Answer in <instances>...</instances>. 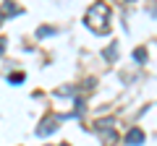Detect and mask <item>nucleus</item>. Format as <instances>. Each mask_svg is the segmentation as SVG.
Here are the masks:
<instances>
[{
    "label": "nucleus",
    "mask_w": 157,
    "mask_h": 146,
    "mask_svg": "<svg viewBox=\"0 0 157 146\" xmlns=\"http://www.w3.org/2000/svg\"><path fill=\"white\" fill-rule=\"evenodd\" d=\"M84 24L94 34H107L110 31V5H107V3H94V5H89Z\"/></svg>",
    "instance_id": "obj_1"
},
{
    "label": "nucleus",
    "mask_w": 157,
    "mask_h": 146,
    "mask_svg": "<svg viewBox=\"0 0 157 146\" xmlns=\"http://www.w3.org/2000/svg\"><path fill=\"white\" fill-rule=\"evenodd\" d=\"M97 130H100L102 141H105L107 146H113V144L118 141V133H115V120H113V118H107V120H100V123H97Z\"/></svg>",
    "instance_id": "obj_2"
},
{
    "label": "nucleus",
    "mask_w": 157,
    "mask_h": 146,
    "mask_svg": "<svg viewBox=\"0 0 157 146\" xmlns=\"http://www.w3.org/2000/svg\"><path fill=\"white\" fill-rule=\"evenodd\" d=\"M60 123H63V115H47V118L37 125V136L42 138V136H50V133H55Z\"/></svg>",
    "instance_id": "obj_3"
},
{
    "label": "nucleus",
    "mask_w": 157,
    "mask_h": 146,
    "mask_svg": "<svg viewBox=\"0 0 157 146\" xmlns=\"http://www.w3.org/2000/svg\"><path fill=\"white\" fill-rule=\"evenodd\" d=\"M144 144V130L141 128H131L126 133V146H141Z\"/></svg>",
    "instance_id": "obj_4"
},
{
    "label": "nucleus",
    "mask_w": 157,
    "mask_h": 146,
    "mask_svg": "<svg viewBox=\"0 0 157 146\" xmlns=\"http://www.w3.org/2000/svg\"><path fill=\"white\" fill-rule=\"evenodd\" d=\"M18 13H21V8H18L13 0H6V3H3V8H0V16H3V18H8V16H18Z\"/></svg>",
    "instance_id": "obj_5"
},
{
    "label": "nucleus",
    "mask_w": 157,
    "mask_h": 146,
    "mask_svg": "<svg viewBox=\"0 0 157 146\" xmlns=\"http://www.w3.org/2000/svg\"><path fill=\"white\" fill-rule=\"evenodd\" d=\"M50 34H55V29H52V26H39L37 29V37H39V39H42V37H50Z\"/></svg>",
    "instance_id": "obj_6"
},
{
    "label": "nucleus",
    "mask_w": 157,
    "mask_h": 146,
    "mask_svg": "<svg viewBox=\"0 0 157 146\" xmlns=\"http://www.w3.org/2000/svg\"><path fill=\"white\" fill-rule=\"evenodd\" d=\"M134 60H139V63H144V60H147V50H144V47L134 50Z\"/></svg>",
    "instance_id": "obj_7"
},
{
    "label": "nucleus",
    "mask_w": 157,
    "mask_h": 146,
    "mask_svg": "<svg viewBox=\"0 0 157 146\" xmlns=\"http://www.w3.org/2000/svg\"><path fill=\"white\" fill-rule=\"evenodd\" d=\"M115 52H118V45H115V42H113V45L107 47V52H105V57H107V60H115Z\"/></svg>",
    "instance_id": "obj_8"
},
{
    "label": "nucleus",
    "mask_w": 157,
    "mask_h": 146,
    "mask_svg": "<svg viewBox=\"0 0 157 146\" xmlns=\"http://www.w3.org/2000/svg\"><path fill=\"white\" fill-rule=\"evenodd\" d=\"M24 78H26V76H24V73H11V84H24Z\"/></svg>",
    "instance_id": "obj_9"
},
{
    "label": "nucleus",
    "mask_w": 157,
    "mask_h": 146,
    "mask_svg": "<svg viewBox=\"0 0 157 146\" xmlns=\"http://www.w3.org/2000/svg\"><path fill=\"white\" fill-rule=\"evenodd\" d=\"M55 94H58V97H71V94H73V89H71V86H60Z\"/></svg>",
    "instance_id": "obj_10"
},
{
    "label": "nucleus",
    "mask_w": 157,
    "mask_h": 146,
    "mask_svg": "<svg viewBox=\"0 0 157 146\" xmlns=\"http://www.w3.org/2000/svg\"><path fill=\"white\" fill-rule=\"evenodd\" d=\"M3 52H6V39L0 37V55H3Z\"/></svg>",
    "instance_id": "obj_11"
},
{
    "label": "nucleus",
    "mask_w": 157,
    "mask_h": 146,
    "mask_svg": "<svg viewBox=\"0 0 157 146\" xmlns=\"http://www.w3.org/2000/svg\"><path fill=\"white\" fill-rule=\"evenodd\" d=\"M58 146H68V144H58Z\"/></svg>",
    "instance_id": "obj_12"
},
{
    "label": "nucleus",
    "mask_w": 157,
    "mask_h": 146,
    "mask_svg": "<svg viewBox=\"0 0 157 146\" xmlns=\"http://www.w3.org/2000/svg\"><path fill=\"white\" fill-rule=\"evenodd\" d=\"M0 24H3V16H0Z\"/></svg>",
    "instance_id": "obj_13"
}]
</instances>
